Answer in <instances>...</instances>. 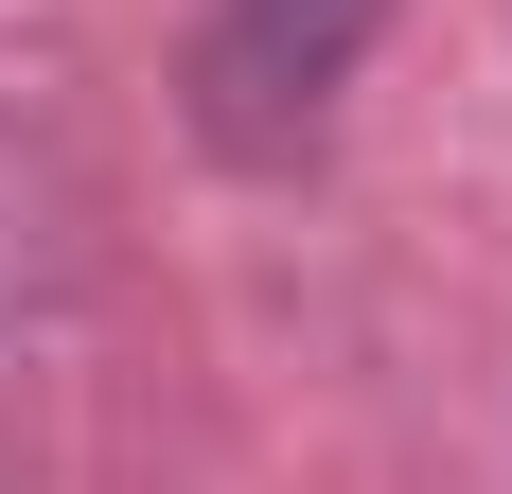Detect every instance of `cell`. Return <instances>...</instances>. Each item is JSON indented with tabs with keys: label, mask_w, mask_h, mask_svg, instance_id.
Returning a JSON list of instances; mask_svg holds the SVG:
<instances>
[{
	"label": "cell",
	"mask_w": 512,
	"mask_h": 494,
	"mask_svg": "<svg viewBox=\"0 0 512 494\" xmlns=\"http://www.w3.org/2000/svg\"><path fill=\"white\" fill-rule=\"evenodd\" d=\"M371 36H389V0H212L195 18V142L283 177V159L354 106Z\"/></svg>",
	"instance_id": "6da1fadb"
}]
</instances>
